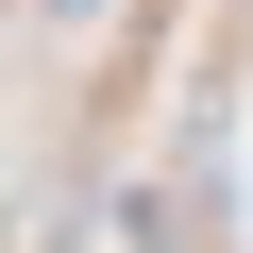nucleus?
Instances as JSON below:
<instances>
[]
</instances>
